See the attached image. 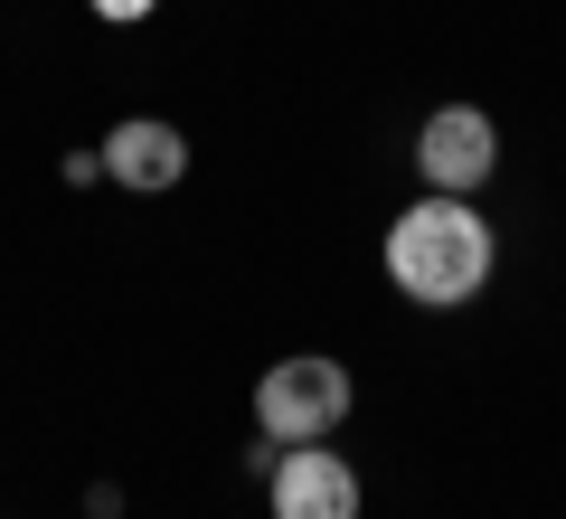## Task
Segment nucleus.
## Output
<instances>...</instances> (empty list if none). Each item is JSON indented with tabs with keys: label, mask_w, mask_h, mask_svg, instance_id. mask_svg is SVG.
Masks as SVG:
<instances>
[{
	"label": "nucleus",
	"mask_w": 566,
	"mask_h": 519,
	"mask_svg": "<svg viewBox=\"0 0 566 519\" xmlns=\"http://www.w3.org/2000/svg\"><path fill=\"white\" fill-rule=\"evenodd\" d=\"M491 264H501V237H491V218L472 199L424 189L416 208L387 218V283H397L406 302H424V312H463L491 283Z\"/></svg>",
	"instance_id": "nucleus-1"
},
{
	"label": "nucleus",
	"mask_w": 566,
	"mask_h": 519,
	"mask_svg": "<svg viewBox=\"0 0 566 519\" xmlns=\"http://www.w3.org/2000/svg\"><path fill=\"white\" fill-rule=\"evenodd\" d=\"M349 406H359L349 369L331 360V350H293V360H274L255 378V435H274V444H331L349 425Z\"/></svg>",
	"instance_id": "nucleus-2"
},
{
	"label": "nucleus",
	"mask_w": 566,
	"mask_h": 519,
	"mask_svg": "<svg viewBox=\"0 0 566 519\" xmlns=\"http://www.w3.org/2000/svg\"><path fill=\"white\" fill-rule=\"evenodd\" d=\"M491 170H501V133H491L482 104H434L416 123V180L444 189V199H482Z\"/></svg>",
	"instance_id": "nucleus-3"
},
{
	"label": "nucleus",
	"mask_w": 566,
	"mask_h": 519,
	"mask_svg": "<svg viewBox=\"0 0 566 519\" xmlns=\"http://www.w3.org/2000/svg\"><path fill=\"white\" fill-rule=\"evenodd\" d=\"M264 510L274 519H359V463L331 454V444H283Z\"/></svg>",
	"instance_id": "nucleus-4"
},
{
	"label": "nucleus",
	"mask_w": 566,
	"mask_h": 519,
	"mask_svg": "<svg viewBox=\"0 0 566 519\" xmlns=\"http://www.w3.org/2000/svg\"><path fill=\"white\" fill-rule=\"evenodd\" d=\"M95 152H104V180L142 189V199H161V189L189 180V133H180V123H161V114H123Z\"/></svg>",
	"instance_id": "nucleus-5"
},
{
	"label": "nucleus",
	"mask_w": 566,
	"mask_h": 519,
	"mask_svg": "<svg viewBox=\"0 0 566 519\" xmlns=\"http://www.w3.org/2000/svg\"><path fill=\"white\" fill-rule=\"evenodd\" d=\"M85 10H95V20H114V29H142L161 0H85Z\"/></svg>",
	"instance_id": "nucleus-6"
},
{
	"label": "nucleus",
	"mask_w": 566,
	"mask_h": 519,
	"mask_svg": "<svg viewBox=\"0 0 566 519\" xmlns=\"http://www.w3.org/2000/svg\"><path fill=\"white\" fill-rule=\"evenodd\" d=\"M57 180H66V189H95V180H104V152H66Z\"/></svg>",
	"instance_id": "nucleus-7"
},
{
	"label": "nucleus",
	"mask_w": 566,
	"mask_h": 519,
	"mask_svg": "<svg viewBox=\"0 0 566 519\" xmlns=\"http://www.w3.org/2000/svg\"><path fill=\"white\" fill-rule=\"evenodd\" d=\"M85 519H123V481H95L85 491Z\"/></svg>",
	"instance_id": "nucleus-8"
}]
</instances>
